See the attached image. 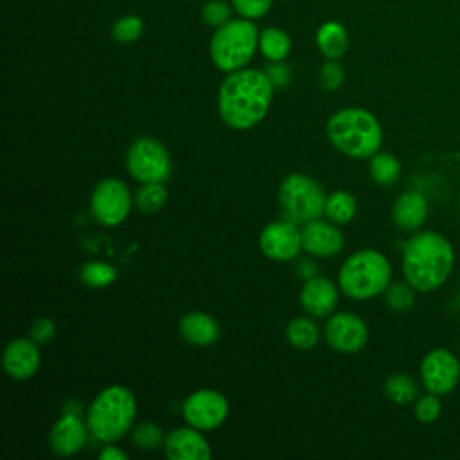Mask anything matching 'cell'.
I'll list each match as a JSON object with an SVG mask.
<instances>
[{"label":"cell","instance_id":"1","mask_svg":"<svg viewBox=\"0 0 460 460\" xmlns=\"http://www.w3.org/2000/svg\"><path fill=\"white\" fill-rule=\"evenodd\" d=\"M273 83L266 72L239 68L230 72L217 93L219 115L232 129H248L261 122L273 97Z\"/></svg>","mask_w":460,"mask_h":460},{"label":"cell","instance_id":"2","mask_svg":"<svg viewBox=\"0 0 460 460\" xmlns=\"http://www.w3.org/2000/svg\"><path fill=\"white\" fill-rule=\"evenodd\" d=\"M455 266L453 244L438 232L422 230L404 243L402 273L406 282L420 293L444 286Z\"/></svg>","mask_w":460,"mask_h":460},{"label":"cell","instance_id":"3","mask_svg":"<svg viewBox=\"0 0 460 460\" xmlns=\"http://www.w3.org/2000/svg\"><path fill=\"white\" fill-rule=\"evenodd\" d=\"M327 137L336 149L352 158L374 156L383 140L379 120L363 108H345L327 120Z\"/></svg>","mask_w":460,"mask_h":460},{"label":"cell","instance_id":"4","mask_svg":"<svg viewBox=\"0 0 460 460\" xmlns=\"http://www.w3.org/2000/svg\"><path fill=\"white\" fill-rule=\"evenodd\" d=\"M137 404L129 388L113 385L104 388L88 408V429L102 442L122 438L135 419Z\"/></svg>","mask_w":460,"mask_h":460},{"label":"cell","instance_id":"5","mask_svg":"<svg viewBox=\"0 0 460 460\" xmlns=\"http://www.w3.org/2000/svg\"><path fill=\"white\" fill-rule=\"evenodd\" d=\"M338 282L350 298H374L392 284V266L381 252L359 250L343 262Z\"/></svg>","mask_w":460,"mask_h":460},{"label":"cell","instance_id":"6","mask_svg":"<svg viewBox=\"0 0 460 460\" xmlns=\"http://www.w3.org/2000/svg\"><path fill=\"white\" fill-rule=\"evenodd\" d=\"M259 45L257 27L248 20H230L210 40V59L223 72H235L253 58Z\"/></svg>","mask_w":460,"mask_h":460},{"label":"cell","instance_id":"7","mask_svg":"<svg viewBox=\"0 0 460 460\" xmlns=\"http://www.w3.org/2000/svg\"><path fill=\"white\" fill-rule=\"evenodd\" d=\"M279 201L284 212L296 223L318 219L325 208V194L322 187L309 176L289 174L279 187Z\"/></svg>","mask_w":460,"mask_h":460},{"label":"cell","instance_id":"8","mask_svg":"<svg viewBox=\"0 0 460 460\" xmlns=\"http://www.w3.org/2000/svg\"><path fill=\"white\" fill-rule=\"evenodd\" d=\"M126 165L129 174L140 183H164L172 171L167 149L151 137H140L129 146Z\"/></svg>","mask_w":460,"mask_h":460},{"label":"cell","instance_id":"9","mask_svg":"<svg viewBox=\"0 0 460 460\" xmlns=\"http://www.w3.org/2000/svg\"><path fill=\"white\" fill-rule=\"evenodd\" d=\"M90 207L95 221L101 225L115 226L122 223L131 210V194L128 185L117 178L99 181L93 189Z\"/></svg>","mask_w":460,"mask_h":460},{"label":"cell","instance_id":"10","mask_svg":"<svg viewBox=\"0 0 460 460\" xmlns=\"http://www.w3.org/2000/svg\"><path fill=\"white\" fill-rule=\"evenodd\" d=\"M420 379L428 392L437 395L451 394L460 381V361L453 350L438 347L429 350L420 363Z\"/></svg>","mask_w":460,"mask_h":460},{"label":"cell","instance_id":"11","mask_svg":"<svg viewBox=\"0 0 460 460\" xmlns=\"http://www.w3.org/2000/svg\"><path fill=\"white\" fill-rule=\"evenodd\" d=\"M183 419L196 429H214L221 426L228 415L225 395L216 390H198L183 402Z\"/></svg>","mask_w":460,"mask_h":460},{"label":"cell","instance_id":"12","mask_svg":"<svg viewBox=\"0 0 460 460\" xmlns=\"http://www.w3.org/2000/svg\"><path fill=\"white\" fill-rule=\"evenodd\" d=\"M325 338L332 349L352 354L365 347L368 331L358 314L336 313L325 323Z\"/></svg>","mask_w":460,"mask_h":460},{"label":"cell","instance_id":"13","mask_svg":"<svg viewBox=\"0 0 460 460\" xmlns=\"http://www.w3.org/2000/svg\"><path fill=\"white\" fill-rule=\"evenodd\" d=\"M259 246L273 261H291L304 248L302 232L291 221H273L261 232Z\"/></svg>","mask_w":460,"mask_h":460},{"label":"cell","instance_id":"14","mask_svg":"<svg viewBox=\"0 0 460 460\" xmlns=\"http://www.w3.org/2000/svg\"><path fill=\"white\" fill-rule=\"evenodd\" d=\"M164 449L171 460H207L212 456L207 438L196 428H176L164 440Z\"/></svg>","mask_w":460,"mask_h":460},{"label":"cell","instance_id":"15","mask_svg":"<svg viewBox=\"0 0 460 460\" xmlns=\"http://www.w3.org/2000/svg\"><path fill=\"white\" fill-rule=\"evenodd\" d=\"M302 246L311 255L332 257L343 250L345 237L334 225L313 219L307 221L302 230Z\"/></svg>","mask_w":460,"mask_h":460},{"label":"cell","instance_id":"16","mask_svg":"<svg viewBox=\"0 0 460 460\" xmlns=\"http://www.w3.org/2000/svg\"><path fill=\"white\" fill-rule=\"evenodd\" d=\"M40 350L34 340H14L4 350V368L13 379H29L40 367Z\"/></svg>","mask_w":460,"mask_h":460},{"label":"cell","instance_id":"17","mask_svg":"<svg viewBox=\"0 0 460 460\" xmlns=\"http://www.w3.org/2000/svg\"><path fill=\"white\" fill-rule=\"evenodd\" d=\"M50 447L59 456L75 455L84 447L86 426L77 415H63L50 429Z\"/></svg>","mask_w":460,"mask_h":460},{"label":"cell","instance_id":"18","mask_svg":"<svg viewBox=\"0 0 460 460\" xmlns=\"http://www.w3.org/2000/svg\"><path fill=\"white\" fill-rule=\"evenodd\" d=\"M338 302V291L334 284L325 277H311L300 291L302 307L313 316H327L334 311Z\"/></svg>","mask_w":460,"mask_h":460},{"label":"cell","instance_id":"19","mask_svg":"<svg viewBox=\"0 0 460 460\" xmlns=\"http://www.w3.org/2000/svg\"><path fill=\"white\" fill-rule=\"evenodd\" d=\"M428 199L419 190L402 192L392 208L394 223L404 232H417L428 217Z\"/></svg>","mask_w":460,"mask_h":460},{"label":"cell","instance_id":"20","mask_svg":"<svg viewBox=\"0 0 460 460\" xmlns=\"http://www.w3.org/2000/svg\"><path fill=\"white\" fill-rule=\"evenodd\" d=\"M180 334L192 345L207 347L219 338V325L210 314L201 311H192L181 316Z\"/></svg>","mask_w":460,"mask_h":460},{"label":"cell","instance_id":"21","mask_svg":"<svg viewBox=\"0 0 460 460\" xmlns=\"http://www.w3.org/2000/svg\"><path fill=\"white\" fill-rule=\"evenodd\" d=\"M316 45L327 59H338L347 52V31L338 22H325L316 32Z\"/></svg>","mask_w":460,"mask_h":460},{"label":"cell","instance_id":"22","mask_svg":"<svg viewBox=\"0 0 460 460\" xmlns=\"http://www.w3.org/2000/svg\"><path fill=\"white\" fill-rule=\"evenodd\" d=\"M259 49L270 61H282L291 50V40L282 29L268 27L259 34Z\"/></svg>","mask_w":460,"mask_h":460},{"label":"cell","instance_id":"23","mask_svg":"<svg viewBox=\"0 0 460 460\" xmlns=\"http://www.w3.org/2000/svg\"><path fill=\"white\" fill-rule=\"evenodd\" d=\"M370 176L383 187L394 185L401 176V164L394 155L377 151L374 156H370Z\"/></svg>","mask_w":460,"mask_h":460},{"label":"cell","instance_id":"24","mask_svg":"<svg viewBox=\"0 0 460 460\" xmlns=\"http://www.w3.org/2000/svg\"><path fill=\"white\" fill-rule=\"evenodd\" d=\"M417 392H419L417 383L406 374H392L385 381V394L395 404L406 406L410 402H415L417 401Z\"/></svg>","mask_w":460,"mask_h":460},{"label":"cell","instance_id":"25","mask_svg":"<svg viewBox=\"0 0 460 460\" xmlns=\"http://www.w3.org/2000/svg\"><path fill=\"white\" fill-rule=\"evenodd\" d=\"M286 336L295 349H311L318 341V327L309 318H293L286 327Z\"/></svg>","mask_w":460,"mask_h":460},{"label":"cell","instance_id":"26","mask_svg":"<svg viewBox=\"0 0 460 460\" xmlns=\"http://www.w3.org/2000/svg\"><path fill=\"white\" fill-rule=\"evenodd\" d=\"M356 198L345 190L332 192L329 198H325L323 212L334 223H349L356 216Z\"/></svg>","mask_w":460,"mask_h":460},{"label":"cell","instance_id":"27","mask_svg":"<svg viewBox=\"0 0 460 460\" xmlns=\"http://www.w3.org/2000/svg\"><path fill=\"white\" fill-rule=\"evenodd\" d=\"M137 207L142 212H156L160 210L167 201V190L162 183H142V187L137 192Z\"/></svg>","mask_w":460,"mask_h":460},{"label":"cell","instance_id":"28","mask_svg":"<svg viewBox=\"0 0 460 460\" xmlns=\"http://www.w3.org/2000/svg\"><path fill=\"white\" fill-rule=\"evenodd\" d=\"M117 279L113 266L106 262H88L81 268V280L90 288H104Z\"/></svg>","mask_w":460,"mask_h":460},{"label":"cell","instance_id":"29","mask_svg":"<svg viewBox=\"0 0 460 460\" xmlns=\"http://www.w3.org/2000/svg\"><path fill=\"white\" fill-rule=\"evenodd\" d=\"M144 31V22L140 16L135 14H128L122 16L120 20H117L111 27V38L119 43H131L135 40L140 38Z\"/></svg>","mask_w":460,"mask_h":460},{"label":"cell","instance_id":"30","mask_svg":"<svg viewBox=\"0 0 460 460\" xmlns=\"http://www.w3.org/2000/svg\"><path fill=\"white\" fill-rule=\"evenodd\" d=\"M385 300L394 311H406L415 302V289L408 282L390 284L385 291Z\"/></svg>","mask_w":460,"mask_h":460},{"label":"cell","instance_id":"31","mask_svg":"<svg viewBox=\"0 0 460 460\" xmlns=\"http://www.w3.org/2000/svg\"><path fill=\"white\" fill-rule=\"evenodd\" d=\"M438 397L440 395L431 394V392H428L426 395L417 397V401H415V417H417V420H420L424 424H431L440 417L442 402H440Z\"/></svg>","mask_w":460,"mask_h":460},{"label":"cell","instance_id":"32","mask_svg":"<svg viewBox=\"0 0 460 460\" xmlns=\"http://www.w3.org/2000/svg\"><path fill=\"white\" fill-rule=\"evenodd\" d=\"M201 18L207 25L219 29L232 20V9L223 0H210L201 11Z\"/></svg>","mask_w":460,"mask_h":460},{"label":"cell","instance_id":"33","mask_svg":"<svg viewBox=\"0 0 460 460\" xmlns=\"http://www.w3.org/2000/svg\"><path fill=\"white\" fill-rule=\"evenodd\" d=\"M162 440H165L162 428L153 422H142L133 431V442L142 449H156Z\"/></svg>","mask_w":460,"mask_h":460},{"label":"cell","instance_id":"34","mask_svg":"<svg viewBox=\"0 0 460 460\" xmlns=\"http://www.w3.org/2000/svg\"><path fill=\"white\" fill-rule=\"evenodd\" d=\"M271 4L273 0H232V5L235 7V11L248 20L264 16L270 11Z\"/></svg>","mask_w":460,"mask_h":460},{"label":"cell","instance_id":"35","mask_svg":"<svg viewBox=\"0 0 460 460\" xmlns=\"http://www.w3.org/2000/svg\"><path fill=\"white\" fill-rule=\"evenodd\" d=\"M343 77H345L343 68L340 63H336V59H329L320 70V81H322L323 88L329 92L338 90L343 83Z\"/></svg>","mask_w":460,"mask_h":460},{"label":"cell","instance_id":"36","mask_svg":"<svg viewBox=\"0 0 460 460\" xmlns=\"http://www.w3.org/2000/svg\"><path fill=\"white\" fill-rule=\"evenodd\" d=\"M54 334H56V325L50 318H38L31 327V338L36 343H47L54 338Z\"/></svg>","mask_w":460,"mask_h":460},{"label":"cell","instance_id":"37","mask_svg":"<svg viewBox=\"0 0 460 460\" xmlns=\"http://www.w3.org/2000/svg\"><path fill=\"white\" fill-rule=\"evenodd\" d=\"M266 74H268V77L271 79L273 86H277V88H282V86H286V84L291 81V72H289V68H288L286 65L279 63V61H275V65H271V66L266 70Z\"/></svg>","mask_w":460,"mask_h":460},{"label":"cell","instance_id":"38","mask_svg":"<svg viewBox=\"0 0 460 460\" xmlns=\"http://www.w3.org/2000/svg\"><path fill=\"white\" fill-rule=\"evenodd\" d=\"M99 458L102 460H126V453L115 446H106L101 453Z\"/></svg>","mask_w":460,"mask_h":460},{"label":"cell","instance_id":"39","mask_svg":"<svg viewBox=\"0 0 460 460\" xmlns=\"http://www.w3.org/2000/svg\"><path fill=\"white\" fill-rule=\"evenodd\" d=\"M456 304H458V307H460V293H458V298H456Z\"/></svg>","mask_w":460,"mask_h":460}]
</instances>
